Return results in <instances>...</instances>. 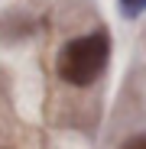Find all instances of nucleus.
<instances>
[{
	"mask_svg": "<svg viewBox=\"0 0 146 149\" xmlns=\"http://www.w3.org/2000/svg\"><path fill=\"white\" fill-rule=\"evenodd\" d=\"M107 58H110V39H107V33H88V36L71 39L62 49L59 74H62V81L75 84V88H85V84H91L97 74L104 71Z\"/></svg>",
	"mask_w": 146,
	"mask_h": 149,
	"instance_id": "obj_1",
	"label": "nucleus"
},
{
	"mask_svg": "<svg viewBox=\"0 0 146 149\" xmlns=\"http://www.w3.org/2000/svg\"><path fill=\"white\" fill-rule=\"evenodd\" d=\"M120 7H124L127 16H140L146 10V0H120Z\"/></svg>",
	"mask_w": 146,
	"mask_h": 149,
	"instance_id": "obj_2",
	"label": "nucleus"
},
{
	"mask_svg": "<svg viewBox=\"0 0 146 149\" xmlns=\"http://www.w3.org/2000/svg\"><path fill=\"white\" fill-rule=\"evenodd\" d=\"M124 149H146V136H133V139H130Z\"/></svg>",
	"mask_w": 146,
	"mask_h": 149,
	"instance_id": "obj_3",
	"label": "nucleus"
}]
</instances>
